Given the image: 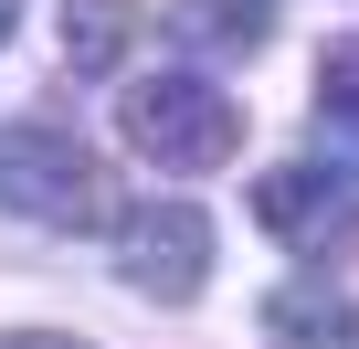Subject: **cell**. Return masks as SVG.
Returning <instances> with one entry per match:
<instances>
[{
    "label": "cell",
    "instance_id": "obj_2",
    "mask_svg": "<svg viewBox=\"0 0 359 349\" xmlns=\"http://www.w3.org/2000/svg\"><path fill=\"white\" fill-rule=\"evenodd\" d=\"M0 212L43 233H95L106 223V159L64 127H0Z\"/></svg>",
    "mask_w": 359,
    "mask_h": 349
},
{
    "label": "cell",
    "instance_id": "obj_1",
    "mask_svg": "<svg viewBox=\"0 0 359 349\" xmlns=\"http://www.w3.org/2000/svg\"><path fill=\"white\" fill-rule=\"evenodd\" d=\"M116 138L137 159H158V169H222L243 148V106L222 85H201V74H137L116 96Z\"/></svg>",
    "mask_w": 359,
    "mask_h": 349
},
{
    "label": "cell",
    "instance_id": "obj_10",
    "mask_svg": "<svg viewBox=\"0 0 359 349\" xmlns=\"http://www.w3.org/2000/svg\"><path fill=\"white\" fill-rule=\"evenodd\" d=\"M11 22H22V0H0V43H11Z\"/></svg>",
    "mask_w": 359,
    "mask_h": 349
},
{
    "label": "cell",
    "instance_id": "obj_6",
    "mask_svg": "<svg viewBox=\"0 0 359 349\" xmlns=\"http://www.w3.org/2000/svg\"><path fill=\"white\" fill-rule=\"evenodd\" d=\"M180 32L212 43V53H254L275 32V0H180Z\"/></svg>",
    "mask_w": 359,
    "mask_h": 349
},
{
    "label": "cell",
    "instance_id": "obj_9",
    "mask_svg": "<svg viewBox=\"0 0 359 349\" xmlns=\"http://www.w3.org/2000/svg\"><path fill=\"white\" fill-rule=\"evenodd\" d=\"M0 349H85V338H64V328H11Z\"/></svg>",
    "mask_w": 359,
    "mask_h": 349
},
{
    "label": "cell",
    "instance_id": "obj_7",
    "mask_svg": "<svg viewBox=\"0 0 359 349\" xmlns=\"http://www.w3.org/2000/svg\"><path fill=\"white\" fill-rule=\"evenodd\" d=\"M127 53V0H64V64L106 74Z\"/></svg>",
    "mask_w": 359,
    "mask_h": 349
},
{
    "label": "cell",
    "instance_id": "obj_3",
    "mask_svg": "<svg viewBox=\"0 0 359 349\" xmlns=\"http://www.w3.org/2000/svg\"><path fill=\"white\" fill-rule=\"evenodd\" d=\"M116 275H127L137 296H158V307H191L201 275H212V223H201V202H137V212H116Z\"/></svg>",
    "mask_w": 359,
    "mask_h": 349
},
{
    "label": "cell",
    "instance_id": "obj_5",
    "mask_svg": "<svg viewBox=\"0 0 359 349\" xmlns=\"http://www.w3.org/2000/svg\"><path fill=\"white\" fill-rule=\"evenodd\" d=\"M264 338L275 349H359V307L327 286V275H285L264 296Z\"/></svg>",
    "mask_w": 359,
    "mask_h": 349
},
{
    "label": "cell",
    "instance_id": "obj_8",
    "mask_svg": "<svg viewBox=\"0 0 359 349\" xmlns=\"http://www.w3.org/2000/svg\"><path fill=\"white\" fill-rule=\"evenodd\" d=\"M317 117H327L338 138H359V43H327V64H317Z\"/></svg>",
    "mask_w": 359,
    "mask_h": 349
},
{
    "label": "cell",
    "instance_id": "obj_4",
    "mask_svg": "<svg viewBox=\"0 0 359 349\" xmlns=\"http://www.w3.org/2000/svg\"><path fill=\"white\" fill-rule=\"evenodd\" d=\"M254 223H264L285 254L327 265V254L359 244V191L338 180V169H317V159H285V169H264V180H254Z\"/></svg>",
    "mask_w": 359,
    "mask_h": 349
}]
</instances>
